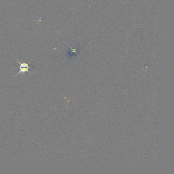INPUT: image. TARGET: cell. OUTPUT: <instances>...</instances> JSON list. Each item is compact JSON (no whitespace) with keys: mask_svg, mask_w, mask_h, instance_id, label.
<instances>
[{"mask_svg":"<svg viewBox=\"0 0 174 174\" xmlns=\"http://www.w3.org/2000/svg\"><path fill=\"white\" fill-rule=\"evenodd\" d=\"M15 58V60L17 61L18 62L19 65H20V66H19V71L18 72V73H17V75H15V77H17V76L19 74H22V75H23L25 72H28V73H29V74H30L31 75V74L30 73V71H29V70L30 68L31 67V66H30L28 64V63H21L19 61L17 60Z\"/></svg>","mask_w":174,"mask_h":174,"instance_id":"obj_1","label":"cell"}]
</instances>
